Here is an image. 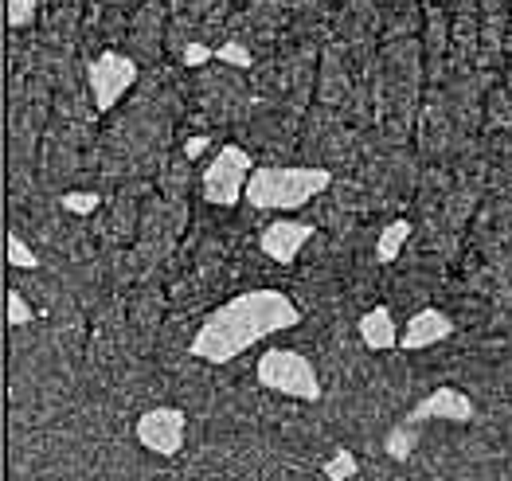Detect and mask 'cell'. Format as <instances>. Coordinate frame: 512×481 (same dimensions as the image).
<instances>
[{"instance_id":"e0dca14e","label":"cell","mask_w":512,"mask_h":481,"mask_svg":"<svg viewBox=\"0 0 512 481\" xmlns=\"http://www.w3.org/2000/svg\"><path fill=\"white\" fill-rule=\"evenodd\" d=\"M215 59H219V63H227V67H251V63H255L251 47H243V44H223V47H215Z\"/></svg>"},{"instance_id":"52a82bcc","label":"cell","mask_w":512,"mask_h":481,"mask_svg":"<svg viewBox=\"0 0 512 481\" xmlns=\"http://www.w3.org/2000/svg\"><path fill=\"white\" fill-rule=\"evenodd\" d=\"M313 231H317V227L305 223V219H274V223L262 231L258 247H262L266 259H274L278 266H290L301 255V247L313 239Z\"/></svg>"},{"instance_id":"9c48e42d","label":"cell","mask_w":512,"mask_h":481,"mask_svg":"<svg viewBox=\"0 0 512 481\" xmlns=\"http://www.w3.org/2000/svg\"><path fill=\"white\" fill-rule=\"evenodd\" d=\"M450 333H454V321H450L442 309H419V313L403 325L399 349H407V352L430 349V345H442Z\"/></svg>"},{"instance_id":"8992f818","label":"cell","mask_w":512,"mask_h":481,"mask_svg":"<svg viewBox=\"0 0 512 481\" xmlns=\"http://www.w3.org/2000/svg\"><path fill=\"white\" fill-rule=\"evenodd\" d=\"M184 431H188V419L180 407H149L141 419H137V442L161 458L180 454L184 446Z\"/></svg>"},{"instance_id":"30bf717a","label":"cell","mask_w":512,"mask_h":481,"mask_svg":"<svg viewBox=\"0 0 512 481\" xmlns=\"http://www.w3.org/2000/svg\"><path fill=\"white\" fill-rule=\"evenodd\" d=\"M360 341H364L372 352L399 349V329H395L391 309L376 306V309H368V313L360 317Z\"/></svg>"},{"instance_id":"8fae6325","label":"cell","mask_w":512,"mask_h":481,"mask_svg":"<svg viewBox=\"0 0 512 481\" xmlns=\"http://www.w3.org/2000/svg\"><path fill=\"white\" fill-rule=\"evenodd\" d=\"M411 231H415L411 219H395V223H387L384 231H380V239H376V259H380V263H395L399 251L407 247Z\"/></svg>"},{"instance_id":"2e32d148","label":"cell","mask_w":512,"mask_h":481,"mask_svg":"<svg viewBox=\"0 0 512 481\" xmlns=\"http://www.w3.org/2000/svg\"><path fill=\"white\" fill-rule=\"evenodd\" d=\"M36 20V0H8V28H28Z\"/></svg>"},{"instance_id":"ffe728a7","label":"cell","mask_w":512,"mask_h":481,"mask_svg":"<svg viewBox=\"0 0 512 481\" xmlns=\"http://www.w3.org/2000/svg\"><path fill=\"white\" fill-rule=\"evenodd\" d=\"M208 145H212V137L208 133H196V137L184 141V157H200V153H208Z\"/></svg>"},{"instance_id":"7c38bea8","label":"cell","mask_w":512,"mask_h":481,"mask_svg":"<svg viewBox=\"0 0 512 481\" xmlns=\"http://www.w3.org/2000/svg\"><path fill=\"white\" fill-rule=\"evenodd\" d=\"M415 446H419V427H411V423L391 427L387 438H384V450L395 458V462H407V458L415 454Z\"/></svg>"},{"instance_id":"d6986e66","label":"cell","mask_w":512,"mask_h":481,"mask_svg":"<svg viewBox=\"0 0 512 481\" xmlns=\"http://www.w3.org/2000/svg\"><path fill=\"white\" fill-rule=\"evenodd\" d=\"M215 59V51L208 44H188L184 47V63L188 67H204V63H212Z\"/></svg>"},{"instance_id":"5b68a950","label":"cell","mask_w":512,"mask_h":481,"mask_svg":"<svg viewBox=\"0 0 512 481\" xmlns=\"http://www.w3.org/2000/svg\"><path fill=\"white\" fill-rule=\"evenodd\" d=\"M133 83H137V63L122 51H106L86 67V87L94 94V110L98 114H110L126 98V90Z\"/></svg>"},{"instance_id":"277c9868","label":"cell","mask_w":512,"mask_h":481,"mask_svg":"<svg viewBox=\"0 0 512 481\" xmlns=\"http://www.w3.org/2000/svg\"><path fill=\"white\" fill-rule=\"evenodd\" d=\"M255 173V161L247 149L239 145H223L212 157V165L204 169V180H200V192L212 208H231L239 204V196L247 192V180Z\"/></svg>"},{"instance_id":"ba28073f","label":"cell","mask_w":512,"mask_h":481,"mask_svg":"<svg viewBox=\"0 0 512 481\" xmlns=\"http://www.w3.org/2000/svg\"><path fill=\"white\" fill-rule=\"evenodd\" d=\"M473 415H477V407H473L470 395L458 392V388H438V392H430L423 403H415V407L407 411V419H403V423H411V427H423V423H430V419L470 423Z\"/></svg>"},{"instance_id":"6da1fadb","label":"cell","mask_w":512,"mask_h":481,"mask_svg":"<svg viewBox=\"0 0 512 481\" xmlns=\"http://www.w3.org/2000/svg\"><path fill=\"white\" fill-rule=\"evenodd\" d=\"M301 325V309L294 306L290 294L282 290H247L231 302L208 313V321L200 325V333L192 337V356L208 360V364H227L247 349H255L258 341L286 333Z\"/></svg>"},{"instance_id":"4fadbf2b","label":"cell","mask_w":512,"mask_h":481,"mask_svg":"<svg viewBox=\"0 0 512 481\" xmlns=\"http://www.w3.org/2000/svg\"><path fill=\"white\" fill-rule=\"evenodd\" d=\"M356 470H360V466H356V454H352L348 446H341V450L325 462V478L329 481H352L356 478Z\"/></svg>"},{"instance_id":"7a4b0ae2","label":"cell","mask_w":512,"mask_h":481,"mask_svg":"<svg viewBox=\"0 0 512 481\" xmlns=\"http://www.w3.org/2000/svg\"><path fill=\"white\" fill-rule=\"evenodd\" d=\"M333 184L329 169H313V165H262L247 180L243 200L258 212H294L305 208L309 200H317L325 188Z\"/></svg>"},{"instance_id":"5bb4252c","label":"cell","mask_w":512,"mask_h":481,"mask_svg":"<svg viewBox=\"0 0 512 481\" xmlns=\"http://www.w3.org/2000/svg\"><path fill=\"white\" fill-rule=\"evenodd\" d=\"M8 263L20 266V270H36V266H40V255H36L16 231H8Z\"/></svg>"},{"instance_id":"3957f363","label":"cell","mask_w":512,"mask_h":481,"mask_svg":"<svg viewBox=\"0 0 512 481\" xmlns=\"http://www.w3.org/2000/svg\"><path fill=\"white\" fill-rule=\"evenodd\" d=\"M258 384L270 392L294 395L301 403H317L321 399V376L317 368L294 349H266L258 356Z\"/></svg>"},{"instance_id":"9a60e30c","label":"cell","mask_w":512,"mask_h":481,"mask_svg":"<svg viewBox=\"0 0 512 481\" xmlns=\"http://www.w3.org/2000/svg\"><path fill=\"white\" fill-rule=\"evenodd\" d=\"M59 204H63V212H71V216H90V212L102 204V196H98V192H63Z\"/></svg>"},{"instance_id":"ac0fdd59","label":"cell","mask_w":512,"mask_h":481,"mask_svg":"<svg viewBox=\"0 0 512 481\" xmlns=\"http://www.w3.org/2000/svg\"><path fill=\"white\" fill-rule=\"evenodd\" d=\"M32 317H36V313H32V306L20 298V290H8V325L20 329V325H32Z\"/></svg>"}]
</instances>
